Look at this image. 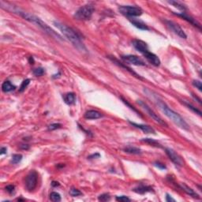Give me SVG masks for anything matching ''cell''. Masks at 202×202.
Masks as SVG:
<instances>
[{"mask_svg":"<svg viewBox=\"0 0 202 202\" xmlns=\"http://www.w3.org/2000/svg\"><path fill=\"white\" fill-rule=\"evenodd\" d=\"M145 92H146L147 96H149L151 99H152V100H154L156 106L160 108V110L167 118H169L176 125H178V127L182 130H190L189 125L187 124V122L183 119V118H182L181 115H178L177 112L173 111L171 108L167 106V103H166L163 99H161L159 97L158 95L154 94L153 92H152L151 90H148V89H145Z\"/></svg>","mask_w":202,"mask_h":202,"instance_id":"obj_1","label":"cell"},{"mask_svg":"<svg viewBox=\"0 0 202 202\" xmlns=\"http://www.w3.org/2000/svg\"><path fill=\"white\" fill-rule=\"evenodd\" d=\"M11 11L14 13L18 14L21 17H22L24 19L27 20V21H30V22L33 23V24H37V26H39L40 29H42L44 30L46 33H47L49 36H50V37H54L55 39H57V40H63V37H62L59 33H57L55 31H54L52 29L49 27L46 23H44V21H42L40 18H39L38 17H37V16L33 15V14H29V13L24 12V11H21L18 9H14Z\"/></svg>","mask_w":202,"mask_h":202,"instance_id":"obj_2","label":"cell"},{"mask_svg":"<svg viewBox=\"0 0 202 202\" xmlns=\"http://www.w3.org/2000/svg\"><path fill=\"white\" fill-rule=\"evenodd\" d=\"M54 24L55 26L58 29L60 30V32L63 33V35L68 39L78 50H86V47H85V45H84L81 41V37H80V35H79L78 33L75 31V30H73V29L70 28V27H68L67 25H66V24L59 22V21H54Z\"/></svg>","mask_w":202,"mask_h":202,"instance_id":"obj_3","label":"cell"},{"mask_svg":"<svg viewBox=\"0 0 202 202\" xmlns=\"http://www.w3.org/2000/svg\"><path fill=\"white\" fill-rule=\"evenodd\" d=\"M94 7L91 4H87L80 7L74 14V18L79 21H88L92 18L94 12Z\"/></svg>","mask_w":202,"mask_h":202,"instance_id":"obj_4","label":"cell"},{"mask_svg":"<svg viewBox=\"0 0 202 202\" xmlns=\"http://www.w3.org/2000/svg\"><path fill=\"white\" fill-rule=\"evenodd\" d=\"M119 12L127 17H138L142 14L143 11L141 7L135 6H121L119 8Z\"/></svg>","mask_w":202,"mask_h":202,"instance_id":"obj_5","label":"cell"},{"mask_svg":"<svg viewBox=\"0 0 202 202\" xmlns=\"http://www.w3.org/2000/svg\"><path fill=\"white\" fill-rule=\"evenodd\" d=\"M137 103H138V104H139L140 106H141V108H142L143 109H144V110L148 114V115H149L150 117H152V119H153L156 122H158L159 124H160V125H164V126H167V124L166 123V122L161 119L160 117L157 115V114H156L155 112H154V111L152 110V108H150L146 103H145V102L142 100H138L137 101Z\"/></svg>","mask_w":202,"mask_h":202,"instance_id":"obj_6","label":"cell"},{"mask_svg":"<svg viewBox=\"0 0 202 202\" xmlns=\"http://www.w3.org/2000/svg\"><path fill=\"white\" fill-rule=\"evenodd\" d=\"M38 174L37 171H32L28 174L25 178V187L29 191H32L37 187Z\"/></svg>","mask_w":202,"mask_h":202,"instance_id":"obj_7","label":"cell"},{"mask_svg":"<svg viewBox=\"0 0 202 202\" xmlns=\"http://www.w3.org/2000/svg\"><path fill=\"white\" fill-rule=\"evenodd\" d=\"M166 24H167V26L170 29L172 32H174L175 34L180 37L182 39H187V34L185 33V32L183 31L182 29L180 27V25L177 23L174 22L172 21H168V20H166L165 21Z\"/></svg>","mask_w":202,"mask_h":202,"instance_id":"obj_8","label":"cell"},{"mask_svg":"<svg viewBox=\"0 0 202 202\" xmlns=\"http://www.w3.org/2000/svg\"><path fill=\"white\" fill-rule=\"evenodd\" d=\"M166 154L167 155V156L169 157V159L175 164L176 166H178V167H182L184 164V162H183V160L182 159V157L180 156L178 154H177L175 152L173 149L169 148H165Z\"/></svg>","mask_w":202,"mask_h":202,"instance_id":"obj_9","label":"cell"},{"mask_svg":"<svg viewBox=\"0 0 202 202\" xmlns=\"http://www.w3.org/2000/svg\"><path fill=\"white\" fill-rule=\"evenodd\" d=\"M122 59L129 64L135 65V66H145V62L136 55H123L122 56Z\"/></svg>","mask_w":202,"mask_h":202,"instance_id":"obj_10","label":"cell"},{"mask_svg":"<svg viewBox=\"0 0 202 202\" xmlns=\"http://www.w3.org/2000/svg\"><path fill=\"white\" fill-rule=\"evenodd\" d=\"M142 55L145 56L147 61L149 63H151L152 65H153L154 66H159L160 65V59L158 56L154 54V53L150 52L149 50H147V51H145V52Z\"/></svg>","mask_w":202,"mask_h":202,"instance_id":"obj_11","label":"cell"},{"mask_svg":"<svg viewBox=\"0 0 202 202\" xmlns=\"http://www.w3.org/2000/svg\"><path fill=\"white\" fill-rule=\"evenodd\" d=\"M132 44L134 47V48L136 49L137 50H138L139 52H141V54H144L145 51L148 50L147 44L145 42L142 41V40H134L132 41Z\"/></svg>","mask_w":202,"mask_h":202,"instance_id":"obj_12","label":"cell"},{"mask_svg":"<svg viewBox=\"0 0 202 202\" xmlns=\"http://www.w3.org/2000/svg\"><path fill=\"white\" fill-rule=\"evenodd\" d=\"M174 14L178 16V17H180V18H183L184 20H186V21H187L188 22H190L191 24H193V26L197 27V28H198V29L200 30V24H199V23L197 22V21H196L195 19H193V18H192L191 16L188 15L187 13L182 12V13H180V14Z\"/></svg>","mask_w":202,"mask_h":202,"instance_id":"obj_13","label":"cell"},{"mask_svg":"<svg viewBox=\"0 0 202 202\" xmlns=\"http://www.w3.org/2000/svg\"><path fill=\"white\" fill-rule=\"evenodd\" d=\"M129 122L133 125V126L138 128V129H141V130H142L144 133H145V134H156L153 128H152L151 126H149V125H143V124H138V123H135V122H130V121Z\"/></svg>","mask_w":202,"mask_h":202,"instance_id":"obj_14","label":"cell"},{"mask_svg":"<svg viewBox=\"0 0 202 202\" xmlns=\"http://www.w3.org/2000/svg\"><path fill=\"white\" fill-rule=\"evenodd\" d=\"M130 21L131 24H132L134 26L139 29L145 30V31L149 29V28L147 26L146 24H145V23L143 22L142 21H141V20L135 19V18H130Z\"/></svg>","mask_w":202,"mask_h":202,"instance_id":"obj_15","label":"cell"},{"mask_svg":"<svg viewBox=\"0 0 202 202\" xmlns=\"http://www.w3.org/2000/svg\"><path fill=\"white\" fill-rule=\"evenodd\" d=\"M102 116H103V115L100 112L95 110H89L85 114V118L86 119H98Z\"/></svg>","mask_w":202,"mask_h":202,"instance_id":"obj_16","label":"cell"},{"mask_svg":"<svg viewBox=\"0 0 202 202\" xmlns=\"http://www.w3.org/2000/svg\"><path fill=\"white\" fill-rule=\"evenodd\" d=\"M179 187L183 190V191L186 192L187 194H189V195L191 196V197H194V198H198V199L200 198V197L198 196V194H197L196 192H194V190H192L191 188H190L188 186H187V185L184 184V183H182V184H180Z\"/></svg>","mask_w":202,"mask_h":202,"instance_id":"obj_17","label":"cell"},{"mask_svg":"<svg viewBox=\"0 0 202 202\" xmlns=\"http://www.w3.org/2000/svg\"><path fill=\"white\" fill-rule=\"evenodd\" d=\"M133 190H134L135 193H139V194H145V193H148V192L152 191V188L151 187H148V186L141 185V186H138L136 188H134Z\"/></svg>","mask_w":202,"mask_h":202,"instance_id":"obj_18","label":"cell"},{"mask_svg":"<svg viewBox=\"0 0 202 202\" xmlns=\"http://www.w3.org/2000/svg\"><path fill=\"white\" fill-rule=\"evenodd\" d=\"M63 99H64L65 103L68 105L73 104L76 101V97H75V94L73 92H69V93L66 94Z\"/></svg>","mask_w":202,"mask_h":202,"instance_id":"obj_19","label":"cell"},{"mask_svg":"<svg viewBox=\"0 0 202 202\" xmlns=\"http://www.w3.org/2000/svg\"><path fill=\"white\" fill-rule=\"evenodd\" d=\"M15 89V86H14L11 81H6L2 85V90L4 92H12V91H14Z\"/></svg>","mask_w":202,"mask_h":202,"instance_id":"obj_20","label":"cell"},{"mask_svg":"<svg viewBox=\"0 0 202 202\" xmlns=\"http://www.w3.org/2000/svg\"><path fill=\"white\" fill-rule=\"evenodd\" d=\"M124 152L126 153L130 154H136V155H139L141 154V150L139 148H136V147L129 146L124 148Z\"/></svg>","mask_w":202,"mask_h":202,"instance_id":"obj_21","label":"cell"},{"mask_svg":"<svg viewBox=\"0 0 202 202\" xmlns=\"http://www.w3.org/2000/svg\"><path fill=\"white\" fill-rule=\"evenodd\" d=\"M170 4H171V5L174 6L175 7H177L178 9L181 10V11H186L187 10V7H186V6L184 5V4L182 3V2H178V1H169Z\"/></svg>","mask_w":202,"mask_h":202,"instance_id":"obj_22","label":"cell"},{"mask_svg":"<svg viewBox=\"0 0 202 202\" xmlns=\"http://www.w3.org/2000/svg\"><path fill=\"white\" fill-rule=\"evenodd\" d=\"M50 199L54 202H59L61 200V196L59 193L56 192H52L50 194Z\"/></svg>","mask_w":202,"mask_h":202,"instance_id":"obj_23","label":"cell"},{"mask_svg":"<svg viewBox=\"0 0 202 202\" xmlns=\"http://www.w3.org/2000/svg\"><path fill=\"white\" fill-rule=\"evenodd\" d=\"M143 141H145V143H148L149 145H152V146H156V147H159V148H160L161 145L157 142L156 141L153 139H151V138H143L142 139Z\"/></svg>","mask_w":202,"mask_h":202,"instance_id":"obj_24","label":"cell"},{"mask_svg":"<svg viewBox=\"0 0 202 202\" xmlns=\"http://www.w3.org/2000/svg\"><path fill=\"white\" fill-rule=\"evenodd\" d=\"M22 155L21 154H14L12 156V159H11V163L14 164H17L20 163L22 160Z\"/></svg>","mask_w":202,"mask_h":202,"instance_id":"obj_25","label":"cell"},{"mask_svg":"<svg viewBox=\"0 0 202 202\" xmlns=\"http://www.w3.org/2000/svg\"><path fill=\"white\" fill-rule=\"evenodd\" d=\"M70 194L72 197H78V196L82 195V193L77 189L71 188L70 190Z\"/></svg>","mask_w":202,"mask_h":202,"instance_id":"obj_26","label":"cell"},{"mask_svg":"<svg viewBox=\"0 0 202 202\" xmlns=\"http://www.w3.org/2000/svg\"><path fill=\"white\" fill-rule=\"evenodd\" d=\"M183 103H184V104L186 105V106H187L189 109H190V110L193 111V112H195L196 114H198L199 115H201V112H200V111H199L198 109H197L195 107H193V105H191L190 103H187V102H183Z\"/></svg>","mask_w":202,"mask_h":202,"instance_id":"obj_27","label":"cell"},{"mask_svg":"<svg viewBox=\"0 0 202 202\" xmlns=\"http://www.w3.org/2000/svg\"><path fill=\"white\" fill-rule=\"evenodd\" d=\"M98 200H99V201H108V200H111V196L109 195V194H108V193H103V194H101V195L99 196V197H98Z\"/></svg>","mask_w":202,"mask_h":202,"instance_id":"obj_28","label":"cell"},{"mask_svg":"<svg viewBox=\"0 0 202 202\" xmlns=\"http://www.w3.org/2000/svg\"><path fill=\"white\" fill-rule=\"evenodd\" d=\"M33 74L35 76H37V77H40V76H42V75L44 73V69L42 68V67H39V68L34 69L33 71Z\"/></svg>","mask_w":202,"mask_h":202,"instance_id":"obj_29","label":"cell"},{"mask_svg":"<svg viewBox=\"0 0 202 202\" xmlns=\"http://www.w3.org/2000/svg\"><path fill=\"white\" fill-rule=\"evenodd\" d=\"M29 83H30V79H25L24 81H23V82L21 83V87H20V89H19V92H22L24 89H26L27 86L29 85Z\"/></svg>","mask_w":202,"mask_h":202,"instance_id":"obj_30","label":"cell"},{"mask_svg":"<svg viewBox=\"0 0 202 202\" xmlns=\"http://www.w3.org/2000/svg\"><path fill=\"white\" fill-rule=\"evenodd\" d=\"M62 125L59 123H53V124H50V125L48 126V130H57V129H59V128H61Z\"/></svg>","mask_w":202,"mask_h":202,"instance_id":"obj_31","label":"cell"},{"mask_svg":"<svg viewBox=\"0 0 202 202\" xmlns=\"http://www.w3.org/2000/svg\"><path fill=\"white\" fill-rule=\"evenodd\" d=\"M116 200L118 201H123V202H126V201H130V199L129 198L126 196H119V197H116Z\"/></svg>","mask_w":202,"mask_h":202,"instance_id":"obj_32","label":"cell"},{"mask_svg":"<svg viewBox=\"0 0 202 202\" xmlns=\"http://www.w3.org/2000/svg\"><path fill=\"white\" fill-rule=\"evenodd\" d=\"M193 86L194 87L197 88L199 91L202 90V86H201V82L200 81H193Z\"/></svg>","mask_w":202,"mask_h":202,"instance_id":"obj_33","label":"cell"},{"mask_svg":"<svg viewBox=\"0 0 202 202\" xmlns=\"http://www.w3.org/2000/svg\"><path fill=\"white\" fill-rule=\"evenodd\" d=\"M14 189H15V187H14V185H8V186H7V187H6V190L10 193H14Z\"/></svg>","mask_w":202,"mask_h":202,"instance_id":"obj_34","label":"cell"},{"mask_svg":"<svg viewBox=\"0 0 202 202\" xmlns=\"http://www.w3.org/2000/svg\"><path fill=\"white\" fill-rule=\"evenodd\" d=\"M121 99H122V101H123V103H125V104L127 105V106H129V107H130V108H131V109H133V110H134V112H137V113H138V115H140V114H139V112H138V111H137V110H136V109H135V108H134V107H132V106H131V105H130V103H128V102H127V100H125V99H123V98H122V97H121Z\"/></svg>","mask_w":202,"mask_h":202,"instance_id":"obj_35","label":"cell"},{"mask_svg":"<svg viewBox=\"0 0 202 202\" xmlns=\"http://www.w3.org/2000/svg\"><path fill=\"white\" fill-rule=\"evenodd\" d=\"M155 165L160 169H166V166L164 164H160V163H155Z\"/></svg>","mask_w":202,"mask_h":202,"instance_id":"obj_36","label":"cell"},{"mask_svg":"<svg viewBox=\"0 0 202 202\" xmlns=\"http://www.w3.org/2000/svg\"><path fill=\"white\" fill-rule=\"evenodd\" d=\"M166 200H167V202H171V201H175V200H174V198H172V197H171V196L167 193V196H166Z\"/></svg>","mask_w":202,"mask_h":202,"instance_id":"obj_37","label":"cell"},{"mask_svg":"<svg viewBox=\"0 0 202 202\" xmlns=\"http://www.w3.org/2000/svg\"><path fill=\"white\" fill-rule=\"evenodd\" d=\"M7 148H5V147H2V148H1V151H0V155H3V154L7 153Z\"/></svg>","mask_w":202,"mask_h":202,"instance_id":"obj_38","label":"cell"},{"mask_svg":"<svg viewBox=\"0 0 202 202\" xmlns=\"http://www.w3.org/2000/svg\"><path fill=\"white\" fill-rule=\"evenodd\" d=\"M53 186V187H56V186H59V182H53L52 184H51Z\"/></svg>","mask_w":202,"mask_h":202,"instance_id":"obj_39","label":"cell"}]
</instances>
